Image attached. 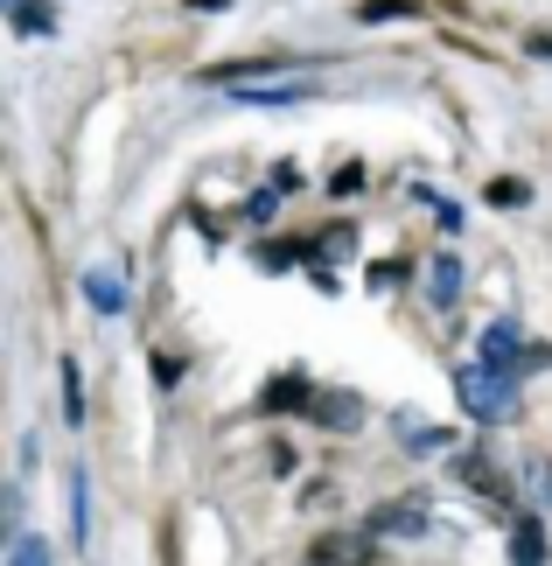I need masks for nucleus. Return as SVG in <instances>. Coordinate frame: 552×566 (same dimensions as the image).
Wrapping results in <instances>:
<instances>
[{
	"instance_id": "4468645a",
	"label": "nucleus",
	"mask_w": 552,
	"mask_h": 566,
	"mask_svg": "<svg viewBox=\"0 0 552 566\" xmlns=\"http://www.w3.org/2000/svg\"><path fill=\"white\" fill-rule=\"evenodd\" d=\"M385 14H413V0H364V21H385Z\"/></svg>"
},
{
	"instance_id": "20e7f679",
	"label": "nucleus",
	"mask_w": 552,
	"mask_h": 566,
	"mask_svg": "<svg viewBox=\"0 0 552 566\" xmlns=\"http://www.w3.org/2000/svg\"><path fill=\"white\" fill-rule=\"evenodd\" d=\"M0 8L21 35H56V8H42V0H0Z\"/></svg>"
},
{
	"instance_id": "9d476101",
	"label": "nucleus",
	"mask_w": 552,
	"mask_h": 566,
	"mask_svg": "<svg viewBox=\"0 0 552 566\" xmlns=\"http://www.w3.org/2000/svg\"><path fill=\"white\" fill-rule=\"evenodd\" d=\"M8 559H14V566H42V559H50V546H42V538H29V532H14Z\"/></svg>"
},
{
	"instance_id": "f257e3e1",
	"label": "nucleus",
	"mask_w": 552,
	"mask_h": 566,
	"mask_svg": "<svg viewBox=\"0 0 552 566\" xmlns=\"http://www.w3.org/2000/svg\"><path fill=\"white\" fill-rule=\"evenodd\" d=\"M455 391H461V406H469L476 420H503V406L518 399V371L476 357V364H461V371H455Z\"/></svg>"
},
{
	"instance_id": "f8f14e48",
	"label": "nucleus",
	"mask_w": 552,
	"mask_h": 566,
	"mask_svg": "<svg viewBox=\"0 0 552 566\" xmlns=\"http://www.w3.org/2000/svg\"><path fill=\"white\" fill-rule=\"evenodd\" d=\"M267 406H308V385H301V378H280V385L267 391Z\"/></svg>"
},
{
	"instance_id": "6e6552de",
	"label": "nucleus",
	"mask_w": 552,
	"mask_h": 566,
	"mask_svg": "<svg viewBox=\"0 0 552 566\" xmlns=\"http://www.w3.org/2000/svg\"><path fill=\"white\" fill-rule=\"evenodd\" d=\"M357 399H350V391H343V399H315V420H329V427H357Z\"/></svg>"
},
{
	"instance_id": "2eb2a0df",
	"label": "nucleus",
	"mask_w": 552,
	"mask_h": 566,
	"mask_svg": "<svg viewBox=\"0 0 552 566\" xmlns=\"http://www.w3.org/2000/svg\"><path fill=\"white\" fill-rule=\"evenodd\" d=\"M532 483H539V504H552V469L545 462H532Z\"/></svg>"
},
{
	"instance_id": "f03ea898",
	"label": "nucleus",
	"mask_w": 552,
	"mask_h": 566,
	"mask_svg": "<svg viewBox=\"0 0 552 566\" xmlns=\"http://www.w3.org/2000/svg\"><path fill=\"white\" fill-rule=\"evenodd\" d=\"M482 357L503 364V371H524V364H532V343H524L518 315H503V322H490V329H482Z\"/></svg>"
},
{
	"instance_id": "1a4fd4ad",
	"label": "nucleus",
	"mask_w": 552,
	"mask_h": 566,
	"mask_svg": "<svg viewBox=\"0 0 552 566\" xmlns=\"http://www.w3.org/2000/svg\"><path fill=\"white\" fill-rule=\"evenodd\" d=\"M378 532H427V511H378Z\"/></svg>"
},
{
	"instance_id": "ddd939ff",
	"label": "nucleus",
	"mask_w": 552,
	"mask_h": 566,
	"mask_svg": "<svg viewBox=\"0 0 552 566\" xmlns=\"http://www.w3.org/2000/svg\"><path fill=\"white\" fill-rule=\"evenodd\" d=\"M524 196H532V189H524V182H490V203H497V210H518Z\"/></svg>"
},
{
	"instance_id": "7ed1b4c3",
	"label": "nucleus",
	"mask_w": 552,
	"mask_h": 566,
	"mask_svg": "<svg viewBox=\"0 0 552 566\" xmlns=\"http://www.w3.org/2000/svg\"><path fill=\"white\" fill-rule=\"evenodd\" d=\"M84 301H92V308H98L105 322H113V315H126V287H119L113 273H98V266L84 273Z\"/></svg>"
},
{
	"instance_id": "39448f33",
	"label": "nucleus",
	"mask_w": 552,
	"mask_h": 566,
	"mask_svg": "<svg viewBox=\"0 0 552 566\" xmlns=\"http://www.w3.org/2000/svg\"><path fill=\"white\" fill-rule=\"evenodd\" d=\"M427 294H434V308H455V294H461V259H455V252H440V259H434Z\"/></svg>"
},
{
	"instance_id": "423d86ee",
	"label": "nucleus",
	"mask_w": 552,
	"mask_h": 566,
	"mask_svg": "<svg viewBox=\"0 0 552 566\" xmlns=\"http://www.w3.org/2000/svg\"><path fill=\"white\" fill-rule=\"evenodd\" d=\"M231 98H246V105H301V98H315V84H301V77L287 84V77H280V84H259V92H231Z\"/></svg>"
},
{
	"instance_id": "0eeeda50",
	"label": "nucleus",
	"mask_w": 552,
	"mask_h": 566,
	"mask_svg": "<svg viewBox=\"0 0 552 566\" xmlns=\"http://www.w3.org/2000/svg\"><path fill=\"white\" fill-rule=\"evenodd\" d=\"M511 553H518L524 566H539V559H545V525H539V517H518V532H511Z\"/></svg>"
},
{
	"instance_id": "9b49d317",
	"label": "nucleus",
	"mask_w": 552,
	"mask_h": 566,
	"mask_svg": "<svg viewBox=\"0 0 552 566\" xmlns=\"http://www.w3.org/2000/svg\"><path fill=\"white\" fill-rule=\"evenodd\" d=\"M63 420L84 427V399H77V371H71V364H63Z\"/></svg>"
}]
</instances>
